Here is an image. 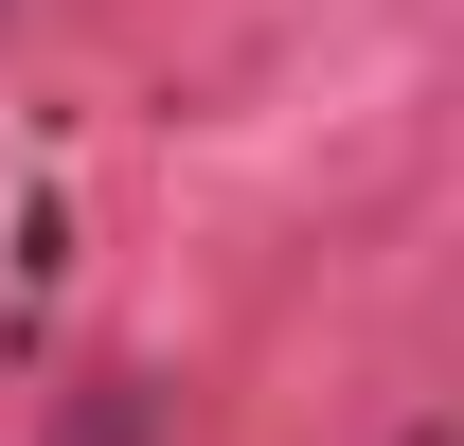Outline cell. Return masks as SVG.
Here are the masks:
<instances>
[{"label":"cell","mask_w":464,"mask_h":446,"mask_svg":"<svg viewBox=\"0 0 464 446\" xmlns=\"http://www.w3.org/2000/svg\"><path fill=\"white\" fill-rule=\"evenodd\" d=\"M54 446H161V411H143V375H90L54 411Z\"/></svg>","instance_id":"cell-1"},{"label":"cell","mask_w":464,"mask_h":446,"mask_svg":"<svg viewBox=\"0 0 464 446\" xmlns=\"http://www.w3.org/2000/svg\"><path fill=\"white\" fill-rule=\"evenodd\" d=\"M411 446H447V429H411Z\"/></svg>","instance_id":"cell-2"}]
</instances>
